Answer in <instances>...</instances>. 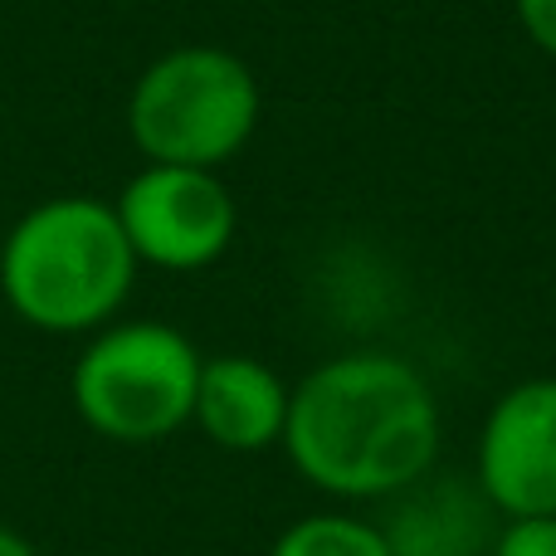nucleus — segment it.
Segmentation results:
<instances>
[{"label":"nucleus","mask_w":556,"mask_h":556,"mask_svg":"<svg viewBox=\"0 0 556 556\" xmlns=\"http://www.w3.org/2000/svg\"><path fill=\"white\" fill-rule=\"evenodd\" d=\"M288 464L332 498H391L440 459V401L395 352H342L288 395Z\"/></svg>","instance_id":"obj_1"},{"label":"nucleus","mask_w":556,"mask_h":556,"mask_svg":"<svg viewBox=\"0 0 556 556\" xmlns=\"http://www.w3.org/2000/svg\"><path fill=\"white\" fill-rule=\"evenodd\" d=\"M137 254L113 201L49 195L0 240V298L25 327L84 337L123 313L137 283Z\"/></svg>","instance_id":"obj_2"},{"label":"nucleus","mask_w":556,"mask_h":556,"mask_svg":"<svg viewBox=\"0 0 556 556\" xmlns=\"http://www.w3.org/2000/svg\"><path fill=\"white\" fill-rule=\"evenodd\" d=\"M260 127V78L220 45H176L137 74L127 132L147 162L215 172Z\"/></svg>","instance_id":"obj_3"},{"label":"nucleus","mask_w":556,"mask_h":556,"mask_svg":"<svg viewBox=\"0 0 556 556\" xmlns=\"http://www.w3.org/2000/svg\"><path fill=\"white\" fill-rule=\"evenodd\" d=\"M195 342L172 323H108L78 352L68 371L78 420L113 444H156L172 440L195 415L201 386Z\"/></svg>","instance_id":"obj_4"},{"label":"nucleus","mask_w":556,"mask_h":556,"mask_svg":"<svg viewBox=\"0 0 556 556\" xmlns=\"http://www.w3.org/2000/svg\"><path fill=\"white\" fill-rule=\"evenodd\" d=\"M123 235L137 264L166 274L211 269L235 240V195L215 172L201 166H162L147 162L123 195L113 201Z\"/></svg>","instance_id":"obj_5"},{"label":"nucleus","mask_w":556,"mask_h":556,"mask_svg":"<svg viewBox=\"0 0 556 556\" xmlns=\"http://www.w3.org/2000/svg\"><path fill=\"white\" fill-rule=\"evenodd\" d=\"M473 479L503 522L556 518V376L518 381L493 401Z\"/></svg>","instance_id":"obj_6"},{"label":"nucleus","mask_w":556,"mask_h":556,"mask_svg":"<svg viewBox=\"0 0 556 556\" xmlns=\"http://www.w3.org/2000/svg\"><path fill=\"white\" fill-rule=\"evenodd\" d=\"M381 503L386 518L376 528L391 556H493L503 528L479 479H464V473L430 469Z\"/></svg>","instance_id":"obj_7"},{"label":"nucleus","mask_w":556,"mask_h":556,"mask_svg":"<svg viewBox=\"0 0 556 556\" xmlns=\"http://www.w3.org/2000/svg\"><path fill=\"white\" fill-rule=\"evenodd\" d=\"M288 386L274 366L260 356L225 352L201 362V386H195V415L205 440L230 454H260L283 440L288 425Z\"/></svg>","instance_id":"obj_8"},{"label":"nucleus","mask_w":556,"mask_h":556,"mask_svg":"<svg viewBox=\"0 0 556 556\" xmlns=\"http://www.w3.org/2000/svg\"><path fill=\"white\" fill-rule=\"evenodd\" d=\"M269 556H391L381 528L346 513H313L278 532Z\"/></svg>","instance_id":"obj_9"},{"label":"nucleus","mask_w":556,"mask_h":556,"mask_svg":"<svg viewBox=\"0 0 556 556\" xmlns=\"http://www.w3.org/2000/svg\"><path fill=\"white\" fill-rule=\"evenodd\" d=\"M493 556H556V518H508Z\"/></svg>","instance_id":"obj_10"},{"label":"nucleus","mask_w":556,"mask_h":556,"mask_svg":"<svg viewBox=\"0 0 556 556\" xmlns=\"http://www.w3.org/2000/svg\"><path fill=\"white\" fill-rule=\"evenodd\" d=\"M518 20L532 45L556 59V0H518Z\"/></svg>","instance_id":"obj_11"},{"label":"nucleus","mask_w":556,"mask_h":556,"mask_svg":"<svg viewBox=\"0 0 556 556\" xmlns=\"http://www.w3.org/2000/svg\"><path fill=\"white\" fill-rule=\"evenodd\" d=\"M0 556H39V552H35V542H29L25 532H15V528L0 522Z\"/></svg>","instance_id":"obj_12"}]
</instances>
